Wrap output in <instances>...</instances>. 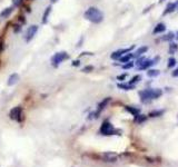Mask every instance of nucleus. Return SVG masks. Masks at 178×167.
Here are the masks:
<instances>
[{"label":"nucleus","instance_id":"c9c22d12","mask_svg":"<svg viewBox=\"0 0 178 167\" xmlns=\"http://www.w3.org/2000/svg\"><path fill=\"white\" fill-rule=\"evenodd\" d=\"M82 42H84V37H81V38H80V40L78 41V44H77L76 47H77V48H79V47H80V46H81Z\"/></svg>","mask_w":178,"mask_h":167},{"label":"nucleus","instance_id":"72a5a7b5","mask_svg":"<svg viewBox=\"0 0 178 167\" xmlns=\"http://www.w3.org/2000/svg\"><path fill=\"white\" fill-rule=\"evenodd\" d=\"M127 78V74H123V75H119V76H117V79L119 80V82H123Z\"/></svg>","mask_w":178,"mask_h":167},{"label":"nucleus","instance_id":"5701e85b","mask_svg":"<svg viewBox=\"0 0 178 167\" xmlns=\"http://www.w3.org/2000/svg\"><path fill=\"white\" fill-rule=\"evenodd\" d=\"M6 48V42H5V36L0 35V55L2 54V51Z\"/></svg>","mask_w":178,"mask_h":167},{"label":"nucleus","instance_id":"c85d7f7f","mask_svg":"<svg viewBox=\"0 0 178 167\" xmlns=\"http://www.w3.org/2000/svg\"><path fill=\"white\" fill-rule=\"evenodd\" d=\"M22 7L25 8V12H26V14H31V12H32L31 6L29 5V2H25L22 5Z\"/></svg>","mask_w":178,"mask_h":167},{"label":"nucleus","instance_id":"39448f33","mask_svg":"<svg viewBox=\"0 0 178 167\" xmlns=\"http://www.w3.org/2000/svg\"><path fill=\"white\" fill-rule=\"evenodd\" d=\"M39 28H40L39 25H31V26L27 28V30L25 31V35H23V39H25L27 44H29L30 41L34 40V38L37 35V32L39 31Z\"/></svg>","mask_w":178,"mask_h":167},{"label":"nucleus","instance_id":"2eb2a0df","mask_svg":"<svg viewBox=\"0 0 178 167\" xmlns=\"http://www.w3.org/2000/svg\"><path fill=\"white\" fill-rule=\"evenodd\" d=\"M22 25H20L19 24V22H17V21H16V22H14V24L11 25V29H12V32H14V34H16V35H17V34H20L21 31H22Z\"/></svg>","mask_w":178,"mask_h":167},{"label":"nucleus","instance_id":"f704fd0d","mask_svg":"<svg viewBox=\"0 0 178 167\" xmlns=\"http://www.w3.org/2000/svg\"><path fill=\"white\" fill-rule=\"evenodd\" d=\"M84 56H93V53H89V51H82L80 54V57H84Z\"/></svg>","mask_w":178,"mask_h":167},{"label":"nucleus","instance_id":"f8f14e48","mask_svg":"<svg viewBox=\"0 0 178 167\" xmlns=\"http://www.w3.org/2000/svg\"><path fill=\"white\" fill-rule=\"evenodd\" d=\"M19 80V75L17 73H12L11 75H9L8 79H7V85L8 86H14L16 85Z\"/></svg>","mask_w":178,"mask_h":167},{"label":"nucleus","instance_id":"6e6552de","mask_svg":"<svg viewBox=\"0 0 178 167\" xmlns=\"http://www.w3.org/2000/svg\"><path fill=\"white\" fill-rule=\"evenodd\" d=\"M51 11H53V5L50 3L48 6L45 8L44 10V14H42V17H41V25H47L48 21H49V17L51 15Z\"/></svg>","mask_w":178,"mask_h":167},{"label":"nucleus","instance_id":"20e7f679","mask_svg":"<svg viewBox=\"0 0 178 167\" xmlns=\"http://www.w3.org/2000/svg\"><path fill=\"white\" fill-rule=\"evenodd\" d=\"M8 116L11 120H15V121H17L19 124H22L25 121V119H26V116H25V113H23V107L20 105L15 106L14 108L10 109Z\"/></svg>","mask_w":178,"mask_h":167},{"label":"nucleus","instance_id":"ea45409f","mask_svg":"<svg viewBox=\"0 0 178 167\" xmlns=\"http://www.w3.org/2000/svg\"><path fill=\"white\" fill-rule=\"evenodd\" d=\"M27 2H29V1H35V0H26Z\"/></svg>","mask_w":178,"mask_h":167},{"label":"nucleus","instance_id":"4c0bfd02","mask_svg":"<svg viewBox=\"0 0 178 167\" xmlns=\"http://www.w3.org/2000/svg\"><path fill=\"white\" fill-rule=\"evenodd\" d=\"M57 1H58V0H50V3L53 5V3H56V2H57Z\"/></svg>","mask_w":178,"mask_h":167},{"label":"nucleus","instance_id":"c756f323","mask_svg":"<svg viewBox=\"0 0 178 167\" xmlns=\"http://www.w3.org/2000/svg\"><path fill=\"white\" fill-rule=\"evenodd\" d=\"M140 79H141V77H140V75H136V76H134L132 78V80L129 82V84L130 85H135L136 82H140Z\"/></svg>","mask_w":178,"mask_h":167},{"label":"nucleus","instance_id":"2f4dec72","mask_svg":"<svg viewBox=\"0 0 178 167\" xmlns=\"http://www.w3.org/2000/svg\"><path fill=\"white\" fill-rule=\"evenodd\" d=\"M147 119V117L145 116V115H138V116H136V121L137 123H143V121H145V120Z\"/></svg>","mask_w":178,"mask_h":167},{"label":"nucleus","instance_id":"0eeeda50","mask_svg":"<svg viewBox=\"0 0 178 167\" xmlns=\"http://www.w3.org/2000/svg\"><path fill=\"white\" fill-rule=\"evenodd\" d=\"M134 48H135V46H132V47H129V48H123V49L116 50L114 53H111L110 58L113 59V60H118L120 57H123V56L126 55V54L132 53V50L134 49Z\"/></svg>","mask_w":178,"mask_h":167},{"label":"nucleus","instance_id":"dca6fc26","mask_svg":"<svg viewBox=\"0 0 178 167\" xmlns=\"http://www.w3.org/2000/svg\"><path fill=\"white\" fill-rule=\"evenodd\" d=\"M133 58H134V54H133V53H128V54H126V55H124L123 57H120L118 60H119L120 62H123V64H126V62H130Z\"/></svg>","mask_w":178,"mask_h":167},{"label":"nucleus","instance_id":"393cba45","mask_svg":"<svg viewBox=\"0 0 178 167\" xmlns=\"http://www.w3.org/2000/svg\"><path fill=\"white\" fill-rule=\"evenodd\" d=\"M174 38H175V34H174V32H168L167 35H165V37H163V40L172 41Z\"/></svg>","mask_w":178,"mask_h":167},{"label":"nucleus","instance_id":"f03ea898","mask_svg":"<svg viewBox=\"0 0 178 167\" xmlns=\"http://www.w3.org/2000/svg\"><path fill=\"white\" fill-rule=\"evenodd\" d=\"M163 95V90L161 89H145V90H141L139 93L140 99L143 103H147L149 100L152 99H157L159 97H161Z\"/></svg>","mask_w":178,"mask_h":167},{"label":"nucleus","instance_id":"1a4fd4ad","mask_svg":"<svg viewBox=\"0 0 178 167\" xmlns=\"http://www.w3.org/2000/svg\"><path fill=\"white\" fill-rule=\"evenodd\" d=\"M15 7L12 6H8L6 7L5 9H2L1 11H0V19H7V18H9L10 16L12 15V12L15 11Z\"/></svg>","mask_w":178,"mask_h":167},{"label":"nucleus","instance_id":"412c9836","mask_svg":"<svg viewBox=\"0 0 178 167\" xmlns=\"http://www.w3.org/2000/svg\"><path fill=\"white\" fill-rule=\"evenodd\" d=\"M177 49H178V45L176 44V42H172V41H170L168 53H169L170 55H174V54H175L176 51H177Z\"/></svg>","mask_w":178,"mask_h":167},{"label":"nucleus","instance_id":"f3484780","mask_svg":"<svg viewBox=\"0 0 178 167\" xmlns=\"http://www.w3.org/2000/svg\"><path fill=\"white\" fill-rule=\"evenodd\" d=\"M117 87L119 89H123V90H132L135 88V85H130V84H125V82H119L117 84Z\"/></svg>","mask_w":178,"mask_h":167},{"label":"nucleus","instance_id":"a878e982","mask_svg":"<svg viewBox=\"0 0 178 167\" xmlns=\"http://www.w3.org/2000/svg\"><path fill=\"white\" fill-rule=\"evenodd\" d=\"M176 64H177L176 59L174 58V57H170V58L168 59V64H167V66H168V68H174L176 66Z\"/></svg>","mask_w":178,"mask_h":167},{"label":"nucleus","instance_id":"423d86ee","mask_svg":"<svg viewBox=\"0 0 178 167\" xmlns=\"http://www.w3.org/2000/svg\"><path fill=\"white\" fill-rule=\"evenodd\" d=\"M99 132L101 135L109 136V135H115V134H117V133H119V130H116L110 121L105 120V121L101 124V126H100Z\"/></svg>","mask_w":178,"mask_h":167},{"label":"nucleus","instance_id":"bb28decb","mask_svg":"<svg viewBox=\"0 0 178 167\" xmlns=\"http://www.w3.org/2000/svg\"><path fill=\"white\" fill-rule=\"evenodd\" d=\"M164 114V110H154L149 114V117H158Z\"/></svg>","mask_w":178,"mask_h":167},{"label":"nucleus","instance_id":"a19ab883","mask_svg":"<svg viewBox=\"0 0 178 167\" xmlns=\"http://www.w3.org/2000/svg\"><path fill=\"white\" fill-rule=\"evenodd\" d=\"M164 1H165V0H159V2H160V3H161V2H164Z\"/></svg>","mask_w":178,"mask_h":167},{"label":"nucleus","instance_id":"cd10ccee","mask_svg":"<svg viewBox=\"0 0 178 167\" xmlns=\"http://www.w3.org/2000/svg\"><path fill=\"white\" fill-rule=\"evenodd\" d=\"M93 69H95V68H93V65H87V66H85V67L82 68L81 71L82 73H91Z\"/></svg>","mask_w":178,"mask_h":167},{"label":"nucleus","instance_id":"a211bd4d","mask_svg":"<svg viewBox=\"0 0 178 167\" xmlns=\"http://www.w3.org/2000/svg\"><path fill=\"white\" fill-rule=\"evenodd\" d=\"M147 50H148V47H147V46H141V47H139L137 50H136V51H135L134 56L140 57V56H143L145 53H147Z\"/></svg>","mask_w":178,"mask_h":167},{"label":"nucleus","instance_id":"7ed1b4c3","mask_svg":"<svg viewBox=\"0 0 178 167\" xmlns=\"http://www.w3.org/2000/svg\"><path fill=\"white\" fill-rule=\"evenodd\" d=\"M69 58H70V56L67 51H65V50L57 51V53H55L51 57H50V65H51L53 68H58L62 62L68 60Z\"/></svg>","mask_w":178,"mask_h":167},{"label":"nucleus","instance_id":"aec40b11","mask_svg":"<svg viewBox=\"0 0 178 167\" xmlns=\"http://www.w3.org/2000/svg\"><path fill=\"white\" fill-rule=\"evenodd\" d=\"M17 22H19L20 25H22V26H25V25L27 24V18H26V16L23 15L22 12H20L19 15L17 16Z\"/></svg>","mask_w":178,"mask_h":167},{"label":"nucleus","instance_id":"6ab92c4d","mask_svg":"<svg viewBox=\"0 0 178 167\" xmlns=\"http://www.w3.org/2000/svg\"><path fill=\"white\" fill-rule=\"evenodd\" d=\"M125 109L128 111V113H130L132 115H134L135 117L139 115V109L135 108V107H132V106H125Z\"/></svg>","mask_w":178,"mask_h":167},{"label":"nucleus","instance_id":"ddd939ff","mask_svg":"<svg viewBox=\"0 0 178 167\" xmlns=\"http://www.w3.org/2000/svg\"><path fill=\"white\" fill-rule=\"evenodd\" d=\"M176 8H178V0L177 1H175V2H169L168 5H167L166 9H165V11L163 12V15H168V14H170V12H172L174 10H175Z\"/></svg>","mask_w":178,"mask_h":167},{"label":"nucleus","instance_id":"4468645a","mask_svg":"<svg viewBox=\"0 0 178 167\" xmlns=\"http://www.w3.org/2000/svg\"><path fill=\"white\" fill-rule=\"evenodd\" d=\"M166 31V25L163 24V22H159L155 26L154 30H152V34L154 35H157V34H161V32Z\"/></svg>","mask_w":178,"mask_h":167},{"label":"nucleus","instance_id":"e433bc0d","mask_svg":"<svg viewBox=\"0 0 178 167\" xmlns=\"http://www.w3.org/2000/svg\"><path fill=\"white\" fill-rule=\"evenodd\" d=\"M172 77H178V69H175V70L172 73Z\"/></svg>","mask_w":178,"mask_h":167},{"label":"nucleus","instance_id":"f257e3e1","mask_svg":"<svg viewBox=\"0 0 178 167\" xmlns=\"http://www.w3.org/2000/svg\"><path fill=\"white\" fill-rule=\"evenodd\" d=\"M84 18L86 20H88L91 24L98 25L101 24L104 21V12L98 9L97 7H89L88 9H86V11L84 12Z\"/></svg>","mask_w":178,"mask_h":167},{"label":"nucleus","instance_id":"473e14b6","mask_svg":"<svg viewBox=\"0 0 178 167\" xmlns=\"http://www.w3.org/2000/svg\"><path fill=\"white\" fill-rule=\"evenodd\" d=\"M80 64H81V62H80V59H73V62H71V66H73V67H79Z\"/></svg>","mask_w":178,"mask_h":167},{"label":"nucleus","instance_id":"b1692460","mask_svg":"<svg viewBox=\"0 0 178 167\" xmlns=\"http://www.w3.org/2000/svg\"><path fill=\"white\" fill-rule=\"evenodd\" d=\"M159 75V70L157 69H147V76L148 77H157Z\"/></svg>","mask_w":178,"mask_h":167},{"label":"nucleus","instance_id":"9d476101","mask_svg":"<svg viewBox=\"0 0 178 167\" xmlns=\"http://www.w3.org/2000/svg\"><path fill=\"white\" fill-rule=\"evenodd\" d=\"M102 158L105 161H109V163H115L118 159V155L115 153H105L102 154Z\"/></svg>","mask_w":178,"mask_h":167},{"label":"nucleus","instance_id":"9b49d317","mask_svg":"<svg viewBox=\"0 0 178 167\" xmlns=\"http://www.w3.org/2000/svg\"><path fill=\"white\" fill-rule=\"evenodd\" d=\"M155 60H152V59H145L143 62V64L138 66V69L140 70H145V69H149V68L152 67V65H155Z\"/></svg>","mask_w":178,"mask_h":167},{"label":"nucleus","instance_id":"7c9ffc66","mask_svg":"<svg viewBox=\"0 0 178 167\" xmlns=\"http://www.w3.org/2000/svg\"><path fill=\"white\" fill-rule=\"evenodd\" d=\"M134 66H135V62H133L132 60L128 62H126V64H124V65H121V67H123L124 69H130V68H133Z\"/></svg>","mask_w":178,"mask_h":167},{"label":"nucleus","instance_id":"4be33fe9","mask_svg":"<svg viewBox=\"0 0 178 167\" xmlns=\"http://www.w3.org/2000/svg\"><path fill=\"white\" fill-rule=\"evenodd\" d=\"M11 2L15 8H21L23 3L26 2V0H11Z\"/></svg>","mask_w":178,"mask_h":167},{"label":"nucleus","instance_id":"58836bf2","mask_svg":"<svg viewBox=\"0 0 178 167\" xmlns=\"http://www.w3.org/2000/svg\"><path fill=\"white\" fill-rule=\"evenodd\" d=\"M175 36H176V38H177V39H178V31H177V32H176V35H175Z\"/></svg>","mask_w":178,"mask_h":167}]
</instances>
